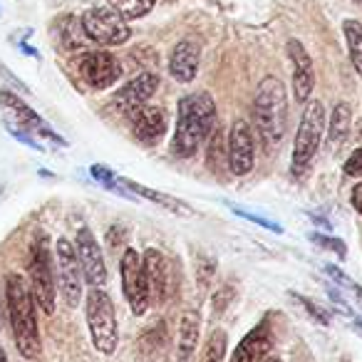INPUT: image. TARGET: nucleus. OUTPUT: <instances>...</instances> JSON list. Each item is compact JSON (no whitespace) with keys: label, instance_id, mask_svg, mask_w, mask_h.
Returning <instances> with one entry per match:
<instances>
[{"label":"nucleus","instance_id":"34","mask_svg":"<svg viewBox=\"0 0 362 362\" xmlns=\"http://www.w3.org/2000/svg\"><path fill=\"white\" fill-rule=\"evenodd\" d=\"M350 202H352V206H355V211L362 216V181L357 184L355 189H352V194H350Z\"/></svg>","mask_w":362,"mask_h":362},{"label":"nucleus","instance_id":"36","mask_svg":"<svg viewBox=\"0 0 362 362\" xmlns=\"http://www.w3.org/2000/svg\"><path fill=\"white\" fill-rule=\"evenodd\" d=\"M3 320H6V300L0 298V327H3Z\"/></svg>","mask_w":362,"mask_h":362},{"label":"nucleus","instance_id":"17","mask_svg":"<svg viewBox=\"0 0 362 362\" xmlns=\"http://www.w3.org/2000/svg\"><path fill=\"white\" fill-rule=\"evenodd\" d=\"M199 62H202V47L197 40H181L174 45L169 55V72L176 82L189 85L194 82L199 72Z\"/></svg>","mask_w":362,"mask_h":362},{"label":"nucleus","instance_id":"28","mask_svg":"<svg viewBox=\"0 0 362 362\" xmlns=\"http://www.w3.org/2000/svg\"><path fill=\"white\" fill-rule=\"evenodd\" d=\"M298 298V303H300L303 308H305L308 313H310V317L315 322H320V325H330V315H327L325 310H322L320 305H315V303L310 300V298H303V296H296Z\"/></svg>","mask_w":362,"mask_h":362},{"label":"nucleus","instance_id":"29","mask_svg":"<svg viewBox=\"0 0 362 362\" xmlns=\"http://www.w3.org/2000/svg\"><path fill=\"white\" fill-rule=\"evenodd\" d=\"M60 28L65 30V35H62V42H65L67 47H80V45H82V37H80V35H75V30H77L75 18L67 16L65 21L60 23Z\"/></svg>","mask_w":362,"mask_h":362},{"label":"nucleus","instance_id":"26","mask_svg":"<svg viewBox=\"0 0 362 362\" xmlns=\"http://www.w3.org/2000/svg\"><path fill=\"white\" fill-rule=\"evenodd\" d=\"M226 330H214L206 340V350H204V362H223L226 357Z\"/></svg>","mask_w":362,"mask_h":362},{"label":"nucleus","instance_id":"15","mask_svg":"<svg viewBox=\"0 0 362 362\" xmlns=\"http://www.w3.org/2000/svg\"><path fill=\"white\" fill-rule=\"evenodd\" d=\"M288 60L293 65V92H296V100L305 105L313 95V87H315V67H313V60L308 55L305 45L300 40H288L286 45Z\"/></svg>","mask_w":362,"mask_h":362},{"label":"nucleus","instance_id":"11","mask_svg":"<svg viewBox=\"0 0 362 362\" xmlns=\"http://www.w3.org/2000/svg\"><path fill=\"white\" fill-rule=\"evenodd\" d=\"M77 70H80L82 80L90 87H95V90H107L122 77L119 60L107 50L85 52L80 57V62H77Z\"/></svg>","mask_w":362,"mask_h":362},{"label":"nucleus","instance_id":"8","mask_svg":"<svg viewBox=\"0 0 362 362\" xmlns=\"http://www.w3.org/2000/svg\"><path fill=\"white\" fill-rule=\"evenodd\" d=\"M119 273H122V293H124L127 303H129L134 315H146L151 305V293L149 283H146V273L141 266V256L134 248H127L124 256L119 261Z\"/></svg>","mask_w":362,"mask_h":362},{"label":"nucleus","instance_id":"20","mask_svg":"<svg viewBox=\"0 0 362 362\" xmlns=\"http://www.w3.org/2000/svg\"><path fill=\"white\" fill-rule=\"evenodd\" d=\"M199 330H202V317L197 310L184 313L179 325V342H176V362H189L199 345Z\"/></svg>","mask_w":362,"mask_h":362},{"label":"nucleus","instance_id":"39","mask_svg":"<svg viewBox=\"0 0 362 362\" xmlns=\"http://www.w3.org/2000/svg\"><path fill=\"white\" fill-rule=\"evenodd\" d=\"M355 3H357V6H362V0H355Z\"/></svg>","mask_w":362,"mask_h":362},{"label":"nucleus","instance_id":"3","mask_svg":"<svg viewBox=\"0 0 362 362\" xmlns=\"http://www.w3.org/2000/svg\"><path fill=\"white\" fill-rule=\"evenodd\" d=\"M6 308L11 317L16 345L25 360H35L40 355V330H37V315H35V300L28 288V283L21 276L6 278Z\"/></svg>","mask_w":362,"mask_h":362},{"label":"nucleus","instance_id":"2","mask_svg":"<svg viewBox=\"0 0 362 362\" xmlns=\"http://www.w3.org/2000/svg\"><path fill=\"white\" fill-rule=\"evenodd\" d=\"M288 119V97L286 87L276 75L261 80L253 97V134L263 141V149H276L286 134Z\"/></svg>","mask_w":362,"mask_h":362},{"label":"nucleus","instance_id":"6","mask_svg":"<svg viewBox=\"0 0 362 362\" xmlns=\"http://www.w3.org/2000/svg\"><path fill=\"white\" fill-rule=\"evenodd\" d=\"M80 25L87 40L97 42V45H105V47L124 45L132 37V28L127 25L124 18L110 6L90 8V11L80 18Z\"/></svg>","mask_w":362,"mask_h":362},{"label":"nucleus","instance_id":"21","mask_svg":"<svg viewBox=\"0 0 362 362\" xmlns=\"http://www.w3.org/2000/svg\"><path fill=\"white\" fill-rule=\"evenodd\" d=\"M119 184L124 192L134 194V197H141V199H149V202H154L156 206H161V209H169V211H174V214H184V216L192 214V209H189L187 204L169 197V194H161V192H156V189L141 187V184H136V181H132V179H119Z\"/></svg>","mask_w":362,"mask_h":362},{"label":"nucleus","instance_id":"4","mask_svg":"<svg viewBox=\"0 0 362 362\" xmlns=\"http://www.w3.org/2000/svg\"><path fill=\"white\" fill-rule=\"evenodd\" d=\"M325 105L320 100H308L305 110H303L300 124L296 132V141H293V174L300 176L310 169L313 159H315L317 149H320L322 134H325Z\"/></svg>","mask_w":362,"mask_h":362},{"label":"nucleus","instance_id":"25","mask_svg":"<svg viewBox=\"0 0 362 362\" xmlns=\"http://www.w3.org/2000/svg\"><path fill=\"white\" fill-rule=\"evenodd\" d=\"M206 161L214 171L226 169V144H223V134L221 132H211L206 141Z\"/></svg>","mask_w":362,"mask_h":362},{"label":"nucleus","instance_id":"22","mask_svg":"<svg viewBox=\"0 0 362 362\" xmlns=\"http://www.w3.org/2000/svg\"><path fill=\"white\" fill-rule=\"evenodd\" d=\"M350 127H352L350 105L347 102H337L330 112V119H327V141L332 146H340L350 136Z\"/></svg>","mask_w":362,"mask_h":362},{"label":"nucleus","instance_id":"7","mask_svg":"<svg viewBox=\"0 0 362 362\" xmlns=\"http://www.w3.org/2000/svg\"><path fill=\"white\" fill-rule=\"evenodd\" d=\"M30 286L33 300L42 308V313L52 315L55 313V271H52V258L47 251V243L37 238L30 251Z\"/></svg>","mask_w":362,"mask_h":362},{"label":"nucleus","instance_id":"27","mask_svg":"<svg viewBox=\"0 0 362 362\" xmlns=\"http://www.w3.org/2000/svg\"><path fill=\"white\" fill-rule=\"evenodd\" d=\"M310 241L315 243V246H320V248H327V251H335V253H337V258H345V256H347L345 243H342L340 238H335V236H325V233H313Z\"/></svg>","mask_w":362,"mask_h":362},{"label":"nucleus","instance_id":"1","mask_svg":"<svg viewBox=\"0 0 362 362\" xmlns=\"http://www.w3.org/2000/svg\"><path fill=\"white\" fill-rule=\"evenodd\" d=\"M214 127H216V105L209 92H192L181 97L171 151L179 159H192L199 146L211 136Z\"/></svg>","mask_w":362,"mask_h":362},{"label":"nucleus","instance_id":"35","mask_svg":"<svg viewBox=\"0 0 362 362\" xmlns=\"http://www.w3.org/2000/svg\"><path fill=\"white\" fill-rule=\"evenodd\" d=\"M347 291H350V293H352V296H355V298H357V305H360V308H362V288H360V286H355V283H352V281H350V286H347Z\"/></svg>","mask_w":362,"mask_h":362},{"label":"nucleus","instance_id":"30","mask_svg":"<svg viewBox=\"0 0 362 362\" xmlns=\"http://www.w3.org/2000/svg\"><path fill=\"white\" fill-rule=\"evenodd\" d=\"M345 176L350 179H362V146L355 149L345 161Z\"/></svg>","mask_w":362,"mask_h":362},{"label":"nucleus","instance_id":"16","mask_svg":"<svg viewBox=\"0 0 362 362\" xmlns=\"http://www.w3.org/2000/svg\"><path fill=\"white\" fill-rule=\"evenodd\" d=\"M129 127L136 141H141L146 146H154L166 134V112L161 107L144 105L129 115Z\"/></svg>","mask_w":362,"mask_h":362},{"label":"nucleus","instance_id":"38","mask_svg":"<svg viewBox=\"0 0 362 362\" xmlns=\"http://www.w3.org/2000/svg\"><path fill=\"white\" fill-rule=\"evenodd\" d=\"M0 362H8V355H6V350H3V345H0Z\"/></svg>","mask_w":362,"mask_h":362},{"label":"nucleus","instance_id":"37","mask_svg":"<svg viewBox=\"0 0 362 362\" xmlns=\"http://www.w3.org/2000/svg\"><path fill=\"white\" fill-rule=\"evenodd\" d=\"M352 327H355V330L362 335V320H352Z\"/></svg>","mask_w":362,"mask_h":362},{"label":"nucleus","instance_id":"23","mask_svg":"<svg viewBox=\"0 0 362 362\" xmlns=\"http://www.w3.org/2000/svg\"><path fill=\"white\" fill-rule=\"evenodd\" d=\"M342 33H345L347 52H350V62L357 70V75L362 77V23L355 18H347L342 23Z\"/></svg>","mask_w":362,"mask_h":362},{"label":"nucleus","instance_id":"9","mask_svg":"<svg viewBox=\"0 0 362 362\" xmlns=\"http://www.w3.org/2000/svg\"><path fill=\"white\" fill-rule=\"evenodd\" d=\"M55 263H57V286L70 308H77L82 300V288H85V278H82V268L77 261L75 243L67 238H57L55 246Z\"/></svg>","mask_w":362,"mask_h":362},{"label":"nucleus","instance_id":"14","mask_svg":"<svg viewBox=\"0 0 362 362\" xmlns=\"http://www.w3.org/2000/svg\"><path fill=\"white\" fill-rule=\"evenodd\" d=\"M156 90H159V75H154V72H141V75H136L134 80H129L127 85H122L119 90L115 92L112 105H115V110H119L122 115L129 117L134 110L144 107L146 102L154 97Z\"/></svg>","mask_w":362,"mask_h":362},{"label":"nucleus","instance_id":"40","mask_svg":"<svg viewBox=\"0 0 362 362\" xmlns=\"http://www.w3.org/2000/svg\"><path fill=\"white\" fill-rule=\"evenodd\" d=\"M271 362H276V360H271Z\"/></svg>","mask_w":362,"mask_h":362},{"label":"nucleus","instance_id":"5","mask_svg":"<svg viewBox=\"0 0 362 362\" xmlns=\"http://www.w3.org/2000/svg\"><path fill=\"white\" fill-rule=\"evenodd\" d=\"M85 317L87 327H90L92 345L102 355H112L117 350V313L110 293L102 291V288H92L87 293Z\"/></svg>","mask_w":362,"mask_h":362},{"label":"nucleus","instance_id":"12","mask_svg":"<svg viewBox=\"0 0 362 362\" xmlns=\"http://www.w3.org/2000/svg\"><path fill=\"white\" fill-rule=\"evenodd\" d=\"M0 100H3V110H6L8 115H13V119H8V124H11V122H18V129L28 132V134L33 132V134L42 136V139L55 141V144H60V146L67 144V141L62 139L60 134H55V132H52L50 127L45 124V119H42V117L37 115L33 107H28L25 102H23L18 95H13L11 90L0 92ZM13 127H16V124H13Z\"/></svg>","mask_w":362,"mask_h":362},{"label":"nucleus","instance_id":"31","mask_svg":"<svg viewBox=\"0 0 362 362\" xmlns=\"http://www.w3.org/2000/svg\"><path fill=\"white\" fill-rule=\"evenodd\" d=\"M236 214H238V216H243V218H248V221L258 223V226H263V228H271V231H276V233H281V231H283V228L278 226V223H273L271 218H263V216H258V214L243 211V209H236Z\"/></svg>","mask_w":362,"mask_h":362},{"label":"nucleus","instance_id":"32","mask_svg":"<svg viewBox=\"0 0 362 362\" xmlns=\"http://www.w3.org/2000/svg\"><path fill=\"white\" fill-rule=\"evenodd\" d=\"M6 129H8V132H11V134H13V136H16V139H18V141H23V144H28V146H30V149H37V151H42V144H37V141H35V139H33V136H30V134H28V132L18 129V127L8 124V122H6Z\"/></svg>","mask_w":362,"mask_h":362},{"label":"nucleus","instance_id":"18","mask_svg":"<svg viewBox=\"0 0 362 362\" xmlns=\"http://www.w3.org/2000/svg\"><path fill=\"white\" fill-rule=\"evenodd\" d=\"M141 266L146 273V283H149V293L154 303H164L169 298V263H166L164 253L156 251V248H146L144 256H141Z\"/></svg>","mask_w":362,"mask_h":362},{"label":"nucleus","instance_id":"19","mask_svg":"<svg viewBox=\"0 0 362 362\" xmlns=\"http://www.w3.org/2000/svg\"><path fill=\"white\" fill-rule=\"evenodd\" d=\"M271 322L261 320L233 350V360L231 362H263L271 350Z\"/></svg>","mask_w":362,"mask_h":362},{"label":"nucleus","instance_id":"10","mask_svg":"<svg viewBox=\"0 0 362 362\" xmlns=\"http://www.w3.org/2000/svg\"><path fill=\"white\" fill-rule=\"evenodd\" d=\"M231 174L246 176L253 171L256 164V134H253L251 122L236 119L228 132V159H226Z\"/></svg>","mask_w":362,"mask_h":362},{"label":"nucleus","instance_id":"13","mask_svg":"<svg viewBox=\"0 0 362 362\" xmlns=\"http://www.w3.org/2000/svg\"><path fill=\"white\" fill-rule=\"evenodd\" d=\"M75 253L77 261L82 268V278H85L87 286L92 288H102L107 283V266H105V256H102V248L97 243L95 233L90 228H80L75 238Z\"/></svg>","mask_w":362,"mask_h":362},{"label":"nucleus","instance_id":"24","mask_svg":"<svg viewBox=\"0 0 362 362\" xmlns=\"http://www.w3.org/2000/svg\"><path fill=\"white\" fill-rule=\"evenodd\" d=\"M156 0H107V6L115 8L124 21H136L144 18L146 13H151Z\"/></svg>","mask_w":362,"mask_h":362},{"label":"nucleus","instance_id":"33","mask_svg":"<svg viewBox=\"0 0 362 362\" xmlns=\"http://www.w3.org/2000/svg\"><path fill=\"white\" fill-rule=\"evenodd\" d=\"M231 300H233V288H231V286H228V288H221V291L216 293V298H214V308H216V310L221 313L223 308L231 305Z\"/></svg>","mask_w":362,"mask_h":362}]
</instances>
